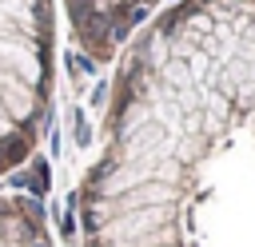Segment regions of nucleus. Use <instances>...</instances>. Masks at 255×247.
Masks as SVG:
<instances>
[{"instance_id": "nucleus-1", "label": "nucleus", "mask_w": 255, "mask_h": 247, "mask_svg": "<svg viewBox=\"0 0 255 247\" xmlns=\"http://www.w3.org/2000/svg\"><path fill=\"white\" fill-rule=\"evenodd\" d=\"M80 247H255V0H175L131 40Z\"/></svg>"}, {"instance_id": "nucleus-2", "label": "nucleus", "mask_w": 255, "mask_h": 247, "mask_svg": "<svg viewBox=\"0 0 255 247\" xmlns=\"http://www.w3.org/2000/svg\"><path fill=\"white\" fill-rule=\"evenodd\" d=\"M52 112V0H0V175L32 155Z\"/></svg>"}, {"instance_id": "nucleus-3", "label": "nucleus", "mask_w": 255, "mask_h": 247, "mask_svg": "<svg viewBox=\"0 0 255 247\" xmlns=\"http://www.w3.org/2000/svg\"><path fill=\"white\" fill-rule=\"evenodd\" d=\"M64 8L80 48L92 60H108L131 44L167 8V0H64Z\"/></svg>"}, {"instance_id": "nucleus-4", "label": "nucleus", "mask_w": 255, "mask_h": 247, "mask_svg": "<svg viewBox=\"0 0 255 247\" xmlns=\"http://www.w3.org/2000/svg\"><path fill=\"white\" fill-rule=\"evenodd\" d=\"M0 247H56L36 199L0 191Z\"/></svg>"}]
</instances>
